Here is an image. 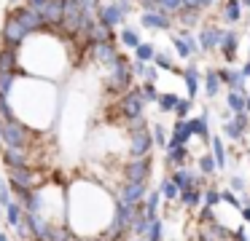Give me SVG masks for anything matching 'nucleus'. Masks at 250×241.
Returning <instances> with one entry per match:
<instances>
[{"label": "nucleus", "mask_w": 250, "mask_h": 241, "mask_svg": "<svg viewBox=\"0 0 250 241\" xmlns=\"http://www.w3.org/2000/svg\"><path fill=\"white\" fill-rule=\"evenodd\" d=\"M159 193H164V196H167L169 198V201H175V198H178V185H175V182L172 180H164V185H162V190H159Z\"/></svg>", "instance_id": "nucleus-33"}, {"label": "nucleus", "mask_w": 250, "mask_h": 241, "mask_svg": "<svg viewBox=\"0 0 250 241\" xmlns=\"http://www.w3.org/2000/svg\"><path fill=\"white\" fill-rule=\"evenodd\" d=\"M218 0H183V8H191V11H207V8H212Z\"/></svg>", "instance_id": "nucleus-28"}, {"label": "nucleus", "mask_w": 250, "mask_h": 241, "mask_svg": "<svg viewBox=\"0 0 250 241\" xmlns=\"http://www.w3.org/2000/svg\"><path fill=\"white\" fill-rule=\"evenodd\" d=\"M0 70H6V73H19V48L0 46Z\"/></svg>", "instance_id": "nucleus-12"}, {"label": "nucleus", "mask_w": 250, "mask_h": 241, "mask_svg": "<svg viewBox=\"0 0 250 241\" xmlns=\"http://www.w3.org/2000/svg\"><path fill=\"white\" fill-rule=\"evenodd\" d=\"M151 139L159 145V148H167V134H164V126H162V123H156V126L151 129Z\"/></svg>", "instance_id": "nucleus-30"}, {"label": "nucleus", "mask_w": 250, "mask_h": 241, "mask_svg": "<svg viewBox=\"0 0 250 241\" xmlns=\"http://www.w3.org/2000/svg\"><path fill=\"white\" fill-rule=\"evenodd\" d=\"M137 91H140V96L146 99V105H148V102H156V96H159L156 83H151V80H143V83L137 86Z\"/></svg>", "instance_id": "nucleus-25"}, {"label": "nucleus", "mask_w": 250, "mask_h": 241, "mask_svg": "<svg viewBox=\"0 0 250 241\" xmlns=\"http://www.w3.org/2000/svg\"><path fill=\"white\" fill-rule=\"evenodd\" d=\"M221 32L223 27L212 24V21H205V24L199 27V32H196V43H199V51H215L218 48V40H221Z\"/></svg>", "instance_id": "nucleus-5"}, {"label": "nucleus", "mask_w": 250, "mask_h": 241, "mask_svg": "<svg viewBox=\"0 0 250 241\" xmlns=\"http://www.w3.org/2000/svg\"><path fill=\"white\" fill-rule=\"evenodd\" d=\"M132 51H135V59H140V62H151L153 54H156V46H153V43H148V40H140L135 48H132Z\"/></svg>", "instance_id": "nucleus-23"}, {"label": "nucleus", "mask_w": 250, "mask_h": 241, "mask_svg": "<svg viewBox=\"0 0 250 241\" xmlns=\"http://www.w3.org/2000/svg\"><path fill=\"white\" fill-rule=\"evenodd\" d=\"M143 80H151V83H153V80H159V70L153 67V64H151V67H146V75H143Z\"/></svg>", "instance_id": "nucleus-36"}, {"label": "nucleus", "mask_w": 250, "mask_h": 241, "mask_svg": "<svg viewBox=\"0 0 250 241\" xmlns=\"http://www.w3.org/2000/svg\"><path fill=\"white\" fill-rule=\"evenodd\" d=\"M191 107H194V99H188V96H183V99H180L178 96V102H175V107H172V112L178 118H186L191 112Z\"/></svg>", "instance_id": "nucleus-26"}, {"label": "nucleus", "mask_w": 250, "mask_h": 241, "mask_svg": "<svg viewBox=\"0 0 250 241\" xmlns=\"http://www.w3.org/2000/svg\"><path fill=\"white\" fill-rule=\"evenodd\" d=\"M239 75H242V78H245V80H248V78H250V62H245V64H242V67H239Z\"/></svg>", "instance_id": "nucleus-38"}, {"label": "nucleus", "mask_w": 250, "mask_h": 241, "mask_svg": "<svg viewBox=\"0 0 250 241\" xmlns=\"http://www.w3.org/2000/svg\"><path fill=\"white\" fill-rule=\"evenodd\" d=\"M116 54H119L116 43H94L92 46V59L97 64H103V67H110L116 62Z\"/></svg>", "instance_id": "nucleus-11"}, {"label": "nucleus", "mask_w": 250, "mask_h": 241, "mask_svg": "<svg viewBox=\"0 0 250 241\" xmlns=\"http://www.w3.org/2000/svg\"><path fill=\"white\" fill-rule=\"evenodd\" d=\"M215 73H218V78H221V86H229V91L248 94V91H245V78L239 75V67H231V64H226V67H218Z\"/></svg>", "instance_id": "nucleus-9"}, {"label": "nucleus", "mask_w": 250, "mask_h": 241, "mask_svg": "<svg viewBox=\"0 0 250 241\" xmlns=\"http://www.w3.org/2000/svg\"><path fill=\"white\" fill-rule=\"evenodd\" d=\"M156 5H159V11H164V14L175 16L180 8H183V0H156Z\"/></svg>", "instance_id": "nucleus-27"}, {"label": "nucleus", "mask_w": 250, "mask_h": 241, "mask_svg": "<svg viewBox=\"0 0 250 241\" xmlns=\"http://www.w3.org/2000/svg\"><path fill=\"white\" fill-rule=\"evenodd\" d=\"M180 75H183L186 89H188V99H194L196 91H199V67L196 64H186V67H180Z\"/></svg>", "instance_id": "nucleus-13"}, {"label": "nucleus", "mask_w": 250, "mask_h": 241, "mask_svg": "<svg viewBox=\"0 0 250 241\" xmlns=\"http://www.w3.org/2000/svg\"><path fill=\"white\" fill-rule=\"evenodd\" d=\"M210 145H212V161H215L218 169L226 166V148H223L221 137H210Z\"/></svg>", "instance_id": "nucleus-22"}, {"label": "nucleus", "mask_w": 250, "mask_h": 241, "mask_svg": "<svg viewBox=\"0 0 250 241\" xmlns=\"http://www.w3.org/2000/svg\"><path fill=\"white\" fill-rule=\"evenodd\" d=\"M245 110H248V112H250V94H248V96H245Z\"/></svg>", "instance_id": "nucleus-40"}, {"label": "nucleus", "mask_w": 250, "mask_h": 241, "mask_svg": "<svg viewBox=\"0 0 250 241\" xmlns=\"http://www.w3.org/2000/svg\"><path fill=\"white\" fill-rule=\"evenodd\" d=\"M46 3V0H24V3L22 5H27V8H33V11H38L41 8V5H43Z\"/></svg>", "instance_id": "nucleus-37"}, {"label": "nucleus", "mask_w": 250, "mask_h": 241, "mask_svg": "<svg viewBox=\"0 0 250 241\" xmlns=\"http://www.w3.org/2000/svg\"><path fill=\"white\" fill-rule=\"evenodd\" d=\"M237 48H239V35H237V30H223V32H221V40H218V51H221V56L226 59L229 64L237 59Z\"/></svg>", "instance_id": "nucleus-10"}, {"label": "nucleus", "mask_w": 250, "mask_h": 241, "mask_svg": "<svg viewBox=\"0 0 250 241\" xmlns=\"http://www.w3.org/2000/svg\"><path fill=\"white\" fill-rule=\"evenodd\" d=\"M172 48L180 59H191L194 54H199V43H196L194 32L186 27H178V32H172Z\"/></svg>", "instance_id": "nucleus-3"}, {"label": "nucleus", "mask_w": 250, "mask_h": 241, "mask_svg": "<svg viewBox=\"0 0 250 241\" xmlns=\"http://www.w3.org/2000/svg\"><path fill=\"white\" fill-rule=\"evenodd\" d=\"M146 67H148V62L129 59V73H132V78H143V75H146Z\"/></svg>", "instance_id": "nucleus-32"}, {"label": "nucleus", "mask_w": 250, "mask_h": 241, "mask_svg": "<svg viewBox=\"0 0 250 241\" xmlns=\"http://www.w3.org/2000/svg\"><path fill=\"white\" fill-rule=\"evenodd\" d=\"M188 123V129H191V137H202L205 142H210V131H207V112H202L199 118H191V121H186Z\"/></svg>", "instance_id": "nucleus-15"}, {"label": "nucleus", "mask_w": 250, "mask_h": 241, "mask_svg": "<svg viewBox=\"0 0 250 241\" xmlns=\"http://www.w3.org/2000/svg\"><path fill=\"white\" fill-rule=\"evenodd\" d=\"M221 16L226 24H239L242 21V5H239V0H223Z\"/></svg>", "instance_id": "nucleus-14"}, {"label": "nucleus", "mask_w": 250, "mask_h": 241, "mask_svg": "<svg viewBox=\"0 0 250 241\" xmlns=\"http://www.w3.org/2000/svg\"><path fill=\"white\" fill-rule=\"evenodd\" d=\"M218 91H221V78H218L215 67L205 70V94L210 96V99H215V96H218Z\"/></svg>", "instance_id": "nucleus-17"}, {"label": "nucleus", "mask_w": 250, "mask_h": 241, "mask_svg": "<svg viewBox=\"0 0 250 241\" xmlns=\"http://www.w3.org/2000/svg\"><path fill=\"white\" fill-rule=\"evenodd\" d=\"M239 5H242V8H250V0H239Z\"/></svg>", "instance_id": "nucleus-41"}, {"label": "nucleus", "mask_w": 250, "mask_h": 241, "mask_svg": "<svg viewBox=\"0 0 250 241\" xmlns=\"http://www.w3.org/2000/svg\"><path fill=\"white\" fill-rule=\"evenodd\" d=\"M248 129H250V126H248Z\"/></svg>", "instance_id": "nucleus-43"}, {"label": "nucleus", "mask_w": 250, "mask_h": 241, "mask_svg": "<svg viewBox=\"0 0 250 241\" xmlns=\"http://www.w3.org/2000/svg\"><path fill=\"white\" fill-rule=\"evenodd\" d=\"M140 24L146 30H162V32H172V16L164 11H143Z\"/></svg>", "instance_id": "nucleus-6"}, {"label": "nucleus", "mask_w": 250, "mask_h": 241, "mask_svg": "<svg viewBox=\"0 0 250 241\" xmlns=\"http://www.w3.org/2000/svg\"><path fill=\"white\" fill-rule=\"evenodd\" d=\"M151 62H153V67H156V70H169V73L180 75V67H175L172 54H167V51H156V54H153Z\"/></svg>", "instance_id": "nucleus-16"}, {"label": "nucleus", "mask_w": 250, "mask_h": 241, "mask_svg": "<svg viewBox=\"0 0 250 241\" xmlns=\"http://www.w3.org/2000/svg\"><path fill=\"white\" fill-rule=\"evenodd\" d=\"M245 96L248 94H239V91H229L226 94V105L231 112H242L245 110Z\"/></svg>", "instance_id": "nucleus-24"}, {"label": "nucleus", "mask_w": 250, "mask_h": 241, "mask_svg": "<svg viewBox=\"0 0 250 241\" xmlns=\"http://www.w3.org/2000/svg\"><path fill=\"white\" fill-rule=\"evenodd\" d=\"M11 14L17 16L19 21H22V27L30 32V35H35V32H41V30H43V24H41V16H38V11L27 8V5H14V8H11Z\"/></svg>", "instance_id": "nucleus-7"}, {"label": "nucleus", "mask_w": 250, "mask_h": 241, "mask_svg": "<svg viewBox=\"0 0 250 241\" xmlns=\"http://www.w3.org/2000/svg\"><path fill=\"white\" fill-rule=\"evenodd\" d=\"M62 3H65V0H46V3L38 8V16H41V24H43V30H60Z\"/></svg>", "instance_id": "nucleus-4"}, {"label": "nucleus", "mask_w": 250, "mask_h": 241, "mask_svg": "<svg viewBox=\"0 0 250 241\" xmlns=\"http://www.w3.org/2000/svg\"><path fill=\"white\" fill-rule=\"evenodd\" d=\"M188 139H191L188 123H186V118H178V121H175V129H172V142L175 145H186Z\"/></svg>", "instance_id": "nucleus-19"}, {"label": "nucleus", "mask_w": 250, "mask_h": 241, "mask_svg": "<svg viewBox=\"0 0 250 241\" xmlns=\"http://www.w3.org/2000/svg\"><path fill=\"white\" fill-rule=\"evenodd\" d=\"M113 3L121 8V14H124V16H129V14H132V0H113Z\"/></svg>", "instance_id": "nucleus-35"}, {"label": "nucleus", "mask_w": 250, "mask_h": 241, "mask_svg": "<svg viewBox=\"0 0 250 241\" xmlns=\"http://www.w3.org/2000/svg\"><path fill=\"white\" fill-rule=\"evenodd\" d=\"M94 19H97V24L108 27V30H113V27H119L121 21L126 19L124 14H121V8L116 3H108V5H100L97 14H94Z\"/></svg>", "instance_id": "nucleus-8"}, {"label": "nucleus", "mask_w": 250, "mask_h": 241, "mask_svg": "<svg viewBox=\"0 0 250 241\" xmlns=\"http://www.w3.org/2000/svg\"><path fill=\"white\" fill-rule=\"evenodd\" d=\"M30 37V32L22 27V21L8 11L6 21H3V46H14V48H22L24 40Z\"/></svg>", "instance_id": "nucleus-2"}, {"label": "nucleus", "mask_w": 250, "mask_h": 241, "mask_svg": "<svg viewBox=\"0 0 250 241\" xmlns=\"http://www.w3.org/2000/svg\"><path fill=\"white\" fill-rule=\"evenodd\" d=\"M199 11H191V8H180L178 14H175V19H178L180 27H186V30H194L196 24H199Z\"/></svg>", "instance_id": "nucleus-18"}, {"label": "nucleus", "mask_w": 250, "mask_h": 241, "mask_svg": "<svg viewBox=\"0 0 250 241\" xmlns=\"http://www.w3.org/2000/svg\"><path fill=\"white\" fill-rule=\"evenodd\" d=\"M119 112L129 123L132 121H140V118H143V112H146V99L140 96L137 86H135V89H129V91H124V96H121V102H119Z\"/></svg>", "instance_id": "nucleus-1"}, {"label": "nucleus", "mask_w": 250, "mask_h": 241, "mask_svg": "<svg viewBox=\"0 0 250 241\" xmlns=\"http://www.w3.org/2000/svg\"><path fill=\"white\" fill-rule=\"evenodd\" d=\"M199 169L202 174H215V161H212V155H199Z\"/></svg>", "instance_id": "nucleus-31"}, {"label": "nucleus", "mask_w": 250, "mask_h": 241, "mask_svg": "<svg viewBox=\"0 0 250 241\" xmlns=\"http://www.w3.org/2000/svg\"><path fill=\"white\" fill-rule=\"evenodd\" d=\"M175 102H178V96L175 94H159L156 96V105H159V110H164V112H169L175 107Z\"/></svg>", "instance_id": "nucleus-29"}, {"label": "nucleus", "mask_w": 250, "mask_h": 241, "mask_svg": "<svg viewBox=\"0 0 250 241\" xmlns=\"http://www.w3.org/2000/svg\"><path fill=\"white\" fill-rule=\"evenodd\" d=\"M231 187H234V190H242V187H245V182L239 180V177H234V180H231Z\"/></svg>", "instance_id": "nucleus-39"}, {"label": "nucleus", "mask_w": 250, "mask_h": 241, "mask_svg": "<svg viewBox=\"0 0 250 241\" xmlns=\"http://www.w3.org/2000/svg\"><path fill=\"white\" fill-rule=\"evenodd\" d=\"M248 62H250V46H248Z\"/></svg>", "instance_id": "nucleus-42"}, {"label": "nucleus", "mask_w": 250, "mask_h": 241, "mask_svg": "<svg viewBox=\"0 0 250 241\" xmlns=\"http://www.w3.org/2000/svg\"><path fill=\"white\" fill-rule=\"evenodd\" d=\"M19 80V73H6V70H0V96H8L11 89L17 86Z\"/></svg>", "instance_id": "nucleus-21"}, {"label": "nucleus", "mask_w": 250, "mask_h": 241, "mask_svg": "<svg viewBox=\"0 0 250 241\" xmlns=\"http://www.w3.org/2000/svg\"><path fill=\"white\" fill-rule=\"evenodd\" d=\"M78 5H81L86 14H97V8H100L103 3H100V0H78Z\"/></svg>", "instance_id": "nucleus-34"}, {"label": "nucleus", "mask_w": 250, "mask_h": 241, "mask_svg": "<svg viewBox=\"0 0 250 241\" xmlns=\"http://www.w3.org/2000/svg\"><path fill=\"white\" fill-rule=\"evenodd\" d=\"M116 40H121L126 48H135L137 43L143 40V37H140V30H137V27H124V30L116 35Z\"/></svg>", "instance_id": "nucleus-20"}]
</instances>
